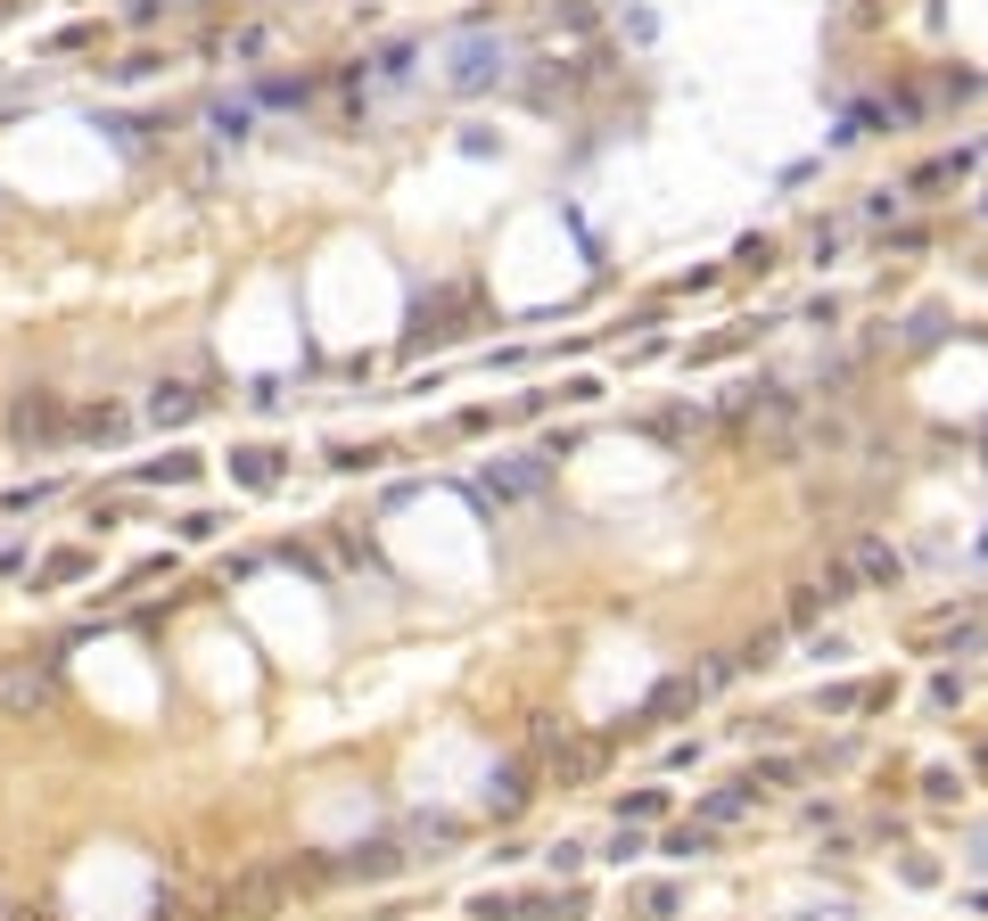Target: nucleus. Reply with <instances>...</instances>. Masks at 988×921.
<instances>
[{"mask_svg": "<svg viewBox=\"0 0 988 921\" xmlns=\"http://www.w3.org/2000/svg\"><path fill=\"white\" fill-rule=\"evenodd\" d=\"M495 74H503V41H462V50H453V83H462V91H486Z\"/></svg>", "mask_w": 988, "mask_h": 921, "instance_id": "obj_1", "label": "nucleus"}]
</instances>
